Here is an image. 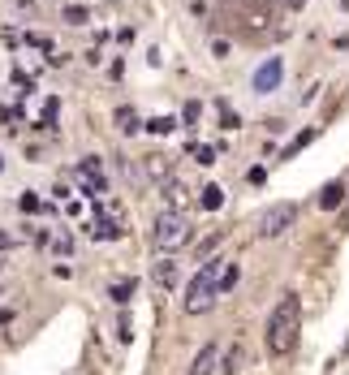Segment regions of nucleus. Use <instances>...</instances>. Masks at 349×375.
Returning <instances> with one entry per match:
<instances>
[{
	"label": "nucleus",
	"mask_w": 349,
	"mask_h": 375,
	"mask_svg": "<svg viewBox=\"0 0 349 375\" xmlns=\"http://www.w3.org/2000/svg\"><path fill=\"white\" fill-rule=\"evenodd\" d=\"M298 332H302V302H298V293H284V298L276 302L272 319H267V349H272L276 358L294 354Z\"/></svg>",
	"instance_id": "1"
},
{
	"label": "nucleus",
	"mask_w": 349,
	"mask_h": 375,
	"mask_svg": "<svg viewBox=\"0 0 349 375\" xmlns=\"http://www.w3.org/2000/svg\"><path fill=\"white\" fill-rule=\"evenodd\" d=\"M216 293H220V259L203 263L199 272H194V281L186 285V298H182L186 315H207L216 306Z\"/></svg>",
	"instance_id": "2"
},
{
	"label": "nucleus",
	"mask_w": 349,
	"mask_h": 375,
	"mask_svg": "<svg viewBox=\"0 0 349 375\" xmlns=\"http://www.w3.org/2000/svg\"><path fill=\"white\" fill-rule=\"evenodd\" d=\"M151 237H155L160 250H182L190 242V220L182 216V211H164V216L155 220V229H151Z\"/></svg>",
	"instance_id": "3"
},
{
	"label": "nucleus",
	"mask_w": 349,
	"mask_h": 375,
	"mask_svg": "<svg viewBox=\"0 0 349 375\" xmlns=\"http://www.w3.org/2000/svg\"><path fill=\"white\" fill-rule=\"evenodd\" d=\"M294 216H298V207H294V203H276V207H267L263 216H259V237H276V233H284L289 225H294Z\"/></svg>",
	"instance_id": "4"
},
{
	"label": "nucleus",
	"mask_w": 349,
	"mask_h": 375,
	"mask_svg": "<svg viewBox=\"0 0 349 375\" xmlns=\"http://www.w3.org/2000/svg\"><path fill=\"white\" fill-rule=\"evenodd\" d=\"M280 69H284V65L272 57V61H267V65L255 74V91H263V95H267V91H276V82H280Z\"/></svg>",
	"instance_id": "5"
},
{
	"label": "nucleus",
	"mask_w": 349,
	"mask_h": 375,
	"mask_svg": "<svg viewBox=\"0 0 349 375\" xmlns=\"http://www.w3.org/2000/svg\"><path fill=\"white\" fill-rule=\"evenodd\" d=\"M216 362H220V349L216 345H203L199 358H194V366H190V375H216Z\"/></svg>",
	"instance_id": "6"
},
{
	"label": "nucleus",
	"mask_w": 349,
	"mask_h": 375,
	"mask_svg": "<svg viewBox=\"0 0 349 375\" xmlns=\"http://www.w3.org/2000/svg\"><path fill=\"white\" fill-rule=\"evenodd\" d=\"M238 276H242V272H238V263H224V272H220V293H228L233 285H238Z\"/></svg>",
	"instance_id": "7"
},
{
	"label": "nucleus",
	"mask_w": 349,
	"mask_h": 375,
	"mask_svg": "<svg viewBox=\"0 0 349 375\" xmlns=\"http://www.w3.org/2000/svg\"><path fill=\"white\" fill-rule=\"evenodd\" d=\"M340 198H345V190H340V186H328V190H323V198H319V203H323V207H336V203H340Z\"/></svg>",
	"instance_id": "8"
},
{
	"label": "nucleus",
	"mask_w": 349,
	"mask_h": 375,
	"mask_svg": "<svg viewBox=\"0 0 349 375\" xmlns=\"http://www.w3.org/2000/svg\"><path fill=\"white\" fill-rule=\"evenodd\" d=\"M155 281H160V285H172V263H168V259L155 267Z\"/></svg>",
	"instance_id": "9"
},
{
	"label": "nucleus",
	"mask_w": 349,
	"mask_h": 375,
	"mask_svg": "<svg viewBox=\"0 0 349 375\" xmlns=\"http://www.w3.org/2000/svg\"><path fill=\"white\" fill-rule=\"evenodd\" d=\"M203 203H207V207H220V203H224V194H220V186H207V194H203Z\"/></svg>",
	"instance_id": "10"
},
{
	"label": "nucleus",
	"mask_w": 349,
	"mask_h": 375,
	"mask_svg": "<svg viewBox=\"0 0 349 375\" xmlns=\"http://www.w3.org/2000/svg\"><path fill=\"white\" fill-rule=\"evenodd\" d=\"M242 358H246L242 349H233V354H228V362H224V371H228V375H233V371H242Z\"/></svg>",
	"instance_id": "11"
}]
</instances>
